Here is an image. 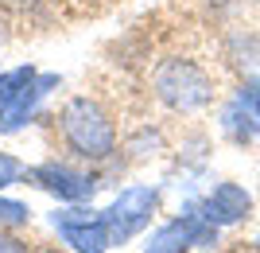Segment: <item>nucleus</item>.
Wrapping results in <instances>:
<instances>
[{"mask_svg": "<svg viewBox=\"0 0 260 253\" xmlns=\"http://www.w3.org/2000/svg\"><path fill=\"white\" fill-rule=\"evenodd\" d=\"M39 8H43V0H0L4 16H35Z\"/></svg>", "mask_w": 260, "mask_h": 253, "instance_id": "obj_8", "label": "nucleus"}, {"mask_svg": "<svg viewBox=\"0 0 260 253\" xmlns=\"http://www.w3.org/2000/svg\"><path fill=\"white\" fill-rule=\"evenodd\" d=\"M23 82H31V70H16L12 78H0V101H12L16 86H23Z\"/></svg>", "mask_w": 260, "mask_h": 253, "instance_id": "obj_9", "label": "nucleus"}, {"mask_svg": "<svg viewBox=\"0 0 260 253\" xmlns=\"http://www.w3.org/2000/svg\"><path fill=\"white\" fill-rule=\"evenodd\" d=\"M70 20H86V16H101V12L117 8L120 0H54Z\"/></svg>", "mask_w": 260, "mask_h": 253, "instance_id": "obj_7", "label": "nucleus"}, {"mask_svg": "<svg viewBox=\"0 0 260 253\" xmlns=\"http://www.w3.org/2000/svg\"><path fill=\"white\" fill-rule=\"evenodd\" d=\"M31 245L23 242L20 234H8V230H0V253H27Z\"/></svg>", "mask_w": 260, "mask_h": 253, "instance_id": "obj_10", "label": "nucleus"}, {"mask_svg": "<svg viewBox=\"0 0 260 253\" xmlns=\"http://www.w3.org/2000/svg\"><path fill=\"white\" fill-rule=\"evenodd\" d=\"M54 222H58V230H62V238L70 245H78V249H86V253H101V245H105V226H101L98 218H89V214H82V218L54 214Z\"/></svg>", "mask_w": 260, "mask_h": 253, "instance_id": "obj_4", "label": "nucleus"}, {"mask_svg": "<svg viewBox=\"0 0 260 253\" xmlns=\"http://www.w3.org/2000/svg\"><path fill=\"white\" fill-rule=\"evenodd\" d=\"M152 207H155V195L152 191H124V195L117 199V207H113V214H109V230H113V238H132V234L140 230L144 222L152 218Z\"/></svg>", "mask_w": 260, "mask_h": 253, "instance_id": "obj_3", "label": "nucleus"}, {"mask_svg": "<svg viewBox=\"0 0 260 253\" xmlns=\"http://www.w3.org/2000/svg\"><path fill=\"white\" fill-rule=\"evenodd\" d=\"M27 253H62V249H58V245H47V242H31Z\"/></svg>", "mask_w": 260, "mask_h": 253, "instance_id": "obj_12", "label": "nucleus"}, {"mask_svg": "<svg viewBox=\"0 0 260 253\" xmlns=\"http://www.w3.org/2000/svg\"><path fill=\"white\" fill-rule=\"evenodd\" d=\"M8 179H16V164H12V160H4V156H0V187H4Z\"/></svg>", "mask_w": 260, "mask_h": 253, "instance_id": "obj_11", "label": "nucleus"}, {"mask_svg": "<svg viewBox=\"0 0 260 253\" xmlns=\"http://www.w3.org/2000/svg\"><path fill=\"white\" fill-rule=\"evenodd\" d=\"M148 86L163 105L179 113H194L214 98V78L206 74V66L183 55H163L155 70H148Z\"/></svg>", "mask_w": 260, "mask_h": 253, "instance_id": "obj_1", "label": "nucleus"}, {"mask_svg": "<svg viewBox=\"0 0 260 253\" xmlns=\"http://www.w3.org/2000/svg\"><path fill=\"white\" fill-rule=\"evenodd\" d=\"M206 210H210L214 222H237L241 214H249V195L241 187H233V183H221V187L210 195Z\"/></svg>", "mask_w": 260, "mask_h": 253, "instance_id": "obj_5", "label": "nucleus"}, {"mask_svg": "<svg viewBox=\"0 0 260 253\" xmlns=\"http://www.w3.org/2000/svg\"><path fill=\"white\" fill-rule=\"evenodd\" d=\"M58 132H62V144L82 160H105L117 144L109 113L89 98L66 101V109L58 113Z\"/></svg>", "mask_w": 260, "mask_h": 253, "instance_id": "obj_2", "label": "nucleus"}, {"mask_svg": "<svg viewBox=\"0 0 260 253\" xmlns=\"http://www.w3.org/2000/svg\"><path fill=\"white\" fill-rule=\"evenodd\" d=\"M31 179H43L39 187H47V191H62L66 199H82V195H89V179H86V176H70V172H58V167H39V172H31Z\"/></svg>", "mask_w": 260, "mask_h": 253, "instance_id": "obj_6", "label": "nucleus"}]
</instances>
